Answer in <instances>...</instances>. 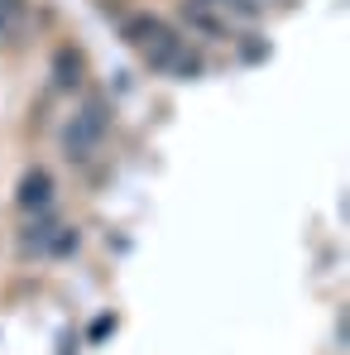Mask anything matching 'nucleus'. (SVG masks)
Masks as SVG:
<instances>
[{
    "label": "nucleus",
    "instance_id": "2",
    "mask_svg": "<svg viewBox=\"0 0 350 355\" xmlns=\"http://www.w3.org/2000/svg\"><path fill=\"white\" fill-rule=\"evenodd\" d=\"M106 130H111V101H101V96L82 101V106L67 116V125H62V154H67L72 164H87V159L101 149Z\"/></svg>",
    "mask_w": 350,
    "mask_h": 355
},
{
    "label": "nucleus",
    "instance_id": "6",
    "mask_svg": "<svg viewBox=\"0 0 350 355\" xmlns=\"http://www.w3.org/2000/svg\"><path fill=\"white\" fill-rule=\"evenodd\" d=\"M58 226H62V221H53V216H44V221H34V226H24V236H19V254H29V259H34V254H44Z\"/></svg>",
    "mask_w": 350,
    "mask_h": 355
},
{
    "label": "nucleus",
    "instance_id": "11",
    "mask_svg": "<svg viewBox=\"0 0 350 355\" xmlns=\"http://www.w3.org/2000/svg\"><path fill=\"white\" fill-rule=\"evenodd\" d=\"M15 29H19V24H10V19H0V49H5V44L15 39Z\"/></svg>",
    "mask_w": 350,
    "mask_h": 355
},
{
    "label": "nucleus",
    "instance_id": "9",
    "mask_svg": "<svg viewBox=\"0 0 350 355\" xmlns=\"http://www.w3.org/2000/svg\"><path fill=\"white\" fill-rule=\"evenodd\" d=\"M202 5H221V10H231V15H240V19H259V5L254 0H202Z\"/></svg>",
    "mask_w": 350,
    "mask_h": 355
},
{
    "label": "nucleus",
    "instance_id": "7",
    "mask_svg": "<svg viewBox=\"0 0 350 355\" xmlns=\"http://www.w3.org/2000/svg\"><path fill=\"white\" fill-rule=\"evenodd\" d=\"M77 245H82V236H77L72 226H58V231H53V240H49V250H44V254H53V259H62V254H77Z\"/></svg>",
    "mask_w": 350,
    "mask_h": 355
},
{
    "label": "nucleus",
    "instance_id": "5",
    "mask_svg": "<svg viewBox=\"0 0 350 355\" xmlns=\"http://www.w3.org/2000/svg\"><path fill=\"white\" fill-rule=\"evenodd\" d=\"M182 19H187V24H197V29H202V34H211V39H226V19H221L211 5H202V0H187V5H182Z\"/></svg>",
    "mask_w": 350,
    "mask_h": 355
},
{
    "label": "nucleus",
    "instance_id": "8",
    "mask_svg": "<svg viewBox=\"0 0 350 355\" xmlns=\"http://www.w3.org/2000/svg\"><path fill=\"white\" fill-rule=\"evenodd\" d=\"M116 327H120V317H116V312H106V317H96V322L87 327V346H101V341H106V336H111Z\"/></svg>",
    "mask_w": 350,
    "mask_h": 355
},
{
    "label": "nucleus",
    "instance_id": "10",
    "mask_svg": "<svg viewBox=\"0 0 350 355\" xmlns=\"http://www.w3.org/2000/svg\"><path fill=\"white\" fill-rule=\"evenodd\" d=\"M24 10H29V0H0V19H10V24H19Z\"/></svg>",
    "mask_w": 350,
    "mask_h": 355
},
{
    "label": "nucleus",
    "instance_id": "4",
    "mask_svg": "<svg viewBox=\"0 0 350 355\" xmlns=\"http://www.w3.org/2000/svg\"><path fill=\"white\" fill-rule=\"evenodd\" d=\"M82 72H87V58H82V49H58L53 53V82H58L62 92H77L82 87Z\"/></svg>",
    "mask_w": 350,
    "mask_h": 355
},
{
    "label": "nucleus",
    "instance_id": "3",
    "mask_svg": "<svg viewBox=\"0 0 350 355\" xmlns=\"http://www.w3.org/2000/svg\"><path fill=\"white\" fill-rule=\"evenodd\" d=\"M15 202L24 211H44L53 202V173L49 168H29V173L19 178V187H15Z\"/></svg>",
    "mask_w": 350,
    "mask_h": 355
},
{
    "label": "nucleus",
    "instance_id": "1",
    "mask_svg": "<svg viewBox=\"0 0 350 355\" xmlns=\"http://www.w3.org/2000/svg\"><path fill=\"white\" fill-rule=\"evenodd\" d=\"M120 34H125L130 49H139V58H144L149 72H168V67L177 62V53L187 49L182 34H177L168 19H159V15H130Z\"/></svg>",
    "mask_w": 350,
    "mask_h": 355
}]
</instances>
